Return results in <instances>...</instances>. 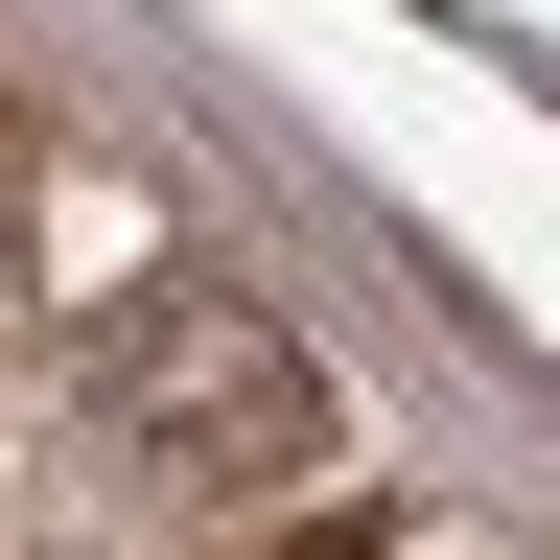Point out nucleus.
I'll list each match as a JSON object with an SVG mask.
<instances>
[{"label":"nucleus","instance_id":"f257e3e1","mask_svg":"<svg viewBox=\"0 0 560 560\" xmlns=\"http://www.w3.org/2000/svg\"><path fill=\"white\" fill-rule=\"evenodd\" d=\"M94 420H117L140 490H210V514H257V490L327 467V374H304V327L234 304V280H140V304L94 327Z\"/></svg>","mask_w":560,"mask_h":560},{"label":"nucleus","instance_id":"f03ea898","mask_svg":"<svg viewBox=\"0 0 560 560\" xmlns=\"http://www.w3.org/2000/svg\"><path fill=\"white\" fill-rule=\"evenodd\" d=\"M280 560H374V514H304V537H280Z\"/></svg>","mask_w":560,"mask_h":560}]
</instances>
